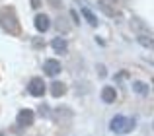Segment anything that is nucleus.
Here are the masks:
<instances>
[{
    "label": "nucleus",
    "mask_w": 154,
    "mask_h": 136,
    "mask_svg": "<svg viewBox=\"0 0 154 136\" xmlns=\"http://www.w3.org/2000/svg\"><path fill=\"white\" fill-rule=\"evenodd\" d=\"M0 25L6 31H10V33H18V22L10 14H0Z\"/></svg>",
    "instance_id": "obj_2"
},
{
    "label": "nucleus",
    "mask_w": 154,
    "mask_h": 136,
    "mask_svg": "<svg viewBox=\"0 0 154 136\" xmlns=\"http://www.w3.org/2000/svg\"><path fill=\"white\" fill-rule=\"evenodd\" d=\"M51 93L55 95V97H60V95L64 93V86L60 82H53V86H51Z\"/></svg>",
    "instance_id": "obj_10"
},
{
    "label": "nucleus",
    "mask_w": 154,
    "mask_h": 136,
    "mask_svg": "<svg viewBox=\"0 0 154 136\" xmlns=\"http://www.w3.org/2000/svg\"><path fill=\"white\" fill-rule=\"evenodd\" d=\"M27 90H29V93L33 95V97H41V95L45 93V84H43L41 78H33L29 82V86H27Z\"/></svg>",
    "instance_id": "obj_3"
},
{
    "label": "nucleus",
    "mask_w": 154,
    "mask_h": 136,
    "mask_svg": "<svg viewBox=\"0 0 154 136\" xmlns=\"http://www.w3.org/2000/svg\"><path fill=\"white\" fill-rule=\"evenodd\" d=\"M109 129L117 134H125V132H131L135 129V121L131 117H123V115H117V117L111 119L109 123Z\"/></svg>",
    "instance_id": "obj_1"
},
{
    "label": "nucleus",
    "mask_w": 154,
    "mask_h": 136,
    "mask_svg": "<svg viewBox=\"0 0 154 136\" xmlns=\"http://www.w3.org/2000/svg\"><path fill=\"white\" fill-rule=\"evenodd\" d=\"M31 2H33V6H35V8L39 6V0H31Z\"/></svg>",
    "instance_id": "obj_12"
},
{
    "label": "nucleus",
    "mask_w": 154,
    "mask_h": 136,
    "mask_svg": "<svg viewBox=\"0 0 154 136\" xmlns=\"http://www.w3.org/2000/svg\"><path fill=\"white\" fill-rule=\"evenodd\" d=\"M115 97H117V91H115V87H103L102 90V99L105 103H113L115 101Z\"/></svg>",
    "instance_id": "obj_7"
},
{
    "label": "nucleus",
    "mask_w": 154,
    "mask_h": 136,
    "mask_svg": "<svg viewBox=\"0 0 154 136\" xmlns=\"http://www.w3.org/2000/svg\"><path fill=\"white\" fill-rule=\"evenodd\" d=\"M133 90H135L137 93H140V95H146L148 93L146 84H140V82H135V84H133Z\"/></svg>",
    "instance_id": "obj_11"
},
{
    "label": "nucleus",
    "mask_w": 154,
    "mask_h": 136,
    "mask_svg": "<svg viewBox=\"0 0 154 136\" xmlns=\"http://www.w3.org/2000/svg\"><path fill=\"white\" fill-rule=\"evenodd\" d=\"M82 14H84V18H86V22L90 23L92 27H96V25H98V18H96V16L92 14V12L88 10V8H82Z\"/></svg>",
    "instance_id": "obj_9"
},
{
    "label": "nucleus",
    "mask_w": 154,
    "mask_h": 136,
    "mask_svg": "<svg viewBox=\"0 0 154 136\" xmlns=\"http://www.w3.org/2000/svg\"><path fill=\"white\" fill-rule=\"evenodd\" d=\"M31 123H33V113H31V109H22L18 113V125L20 126H29Z\"/></svg>",
    "instance_id": "obj_5"
},
{
    "label": "nucleus",
    "mask_w": 154,
    "mask_h": 136,
    "mask_svg": "<svg viewBox=\"0 0 154 136\" xmlns=\"http://www.w3.org/2000/svg\"><path fill=\"white\" fill-rule=\"evenodd\" d=\"M45 72H47V76H57L60 72V62L55 61V58H49L45 62Z\"/></svg>",
    "instance_id": "obj_6"
},
{
    "label": "nucleus",
    "mask_w": 154,
    "mask_h": 136,
    "mask_svg": "<svg viewBox=\"0 0 154 136\" xmlns=\"http://www.w3.org/2000/svg\"><path fill=\"white\" fill-rule=\"evenodd\" d=\"M49 27H51V19L47 18L45 14H37V16H35V29H37L39 33L49 31Z\"/></svg>",
    "instance_id": "obj_4"
},
{
    "label": "nucleus",
    "mask_w": 154,
    "mask_h": 136,
    "mask_svg": "<svg viewBox=\"0 0 154 136\" xmlns=\"http://www.w3.org/2000/svg\"><path fill=\"white\" fill-rule=\"evenodd\" d=\"M51 45H53V49H55L57 53H64V51H66V41L60 39V37H55L51 41Z\"/></svg>",
    "instance_id": "obj_8"
}]
</instances>
